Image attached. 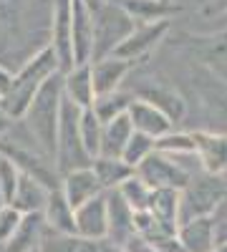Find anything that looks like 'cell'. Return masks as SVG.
<instances>
[{"label": "cell", "instance_id": "6da1fadb", "mask_svg": "<svg viewBox=\"0 0 227 252\" xmlns=\"http://www.w3.org/2000/svg\"><path fill=\"white\" fill-rule=\"evenodd\" d=\"M58 71H61L58 58H56L51 46H43L40 51H35L23 66L10 76L8 89L3 91V114L10 121H20L23 114L28 111L31 101L35 98V94L40 91V86Z\"/></svg>", "mask_w": 227, "mask_h": 252}, {"label": "cell", "instance_id": "7a4b0ae2", "mask_svg": "<svg viewBox=\"0 0 227 252\" xmlns=\"http://www.w3.org/2000/svg\"><path fill=\"white\" fill-rule=\"evenodd\" d=\"M61 101H64V73L58 71L40 86V91L31 101L28 111L23 114V119H20L26 124L31 139L40 149V154L48 157L51 161L56 157V134H58V119H61Z\"/></svg>", "mask_w": 227, "mask_h": 252}, {"label": "cell", "instance_id": "3957f363", "mask_svg": "<svg viewBox=\"0 0 227 252\" xmlns=\"http://www.w3.org/2000/svg\"><path fill=\"white\" fill-rule=\"evenodd\" d=\"M81 111L84 109H78L73 101L64 96V101H61L58 134H56V157H53V169L58 177H66L76 169L91 166L94 161L84 149V141H81V131H78Z\"/></svg>", "mask_w": 227, "mask_h": 252}, {"label": "cell", "instance_id": "277c9868", "mask_svg": "<svg viewBox=\"0 0 227 252\" xmlns=\"http://www.w3.org/2000/svg\"><path fill=\"white\" fill-rule=\"evenodd\" d=\"M225 197L227 184L222 177H212L204 172L195 174L179 192V224L199 217H212L220 202H225Z\"/></svg>", "mask_w": 227, "mask_h": 252}, {"label": "cell", "instance_id": "5b68a950", "mask_svg": "<svg viewBox=\"0 0 227 252\" xmlns=\"http://www.w3.org/2000/svg\"><path fill=\"white\" fill-rule=\"evenodd\" d=\"M134 28L136 23L131 20V15L114 0L94 8V61L114 56Z\"/></svg>", "mask_w": 227, "mask_h": 252}, {"label": "cell", "instance_id": "8992f818", "mask_svg": "<svg viewBox=\"0 0 227 252\" xmlns=\"http://www.w3.org/2000/svg\"><path fill=\"white\" fill-rule=\"evenodd\" d=\"M136 177L149 189H179V192L192 179V174H187L172 157L162 152H152L136 166Z\"/></svg>", "mask_w": 227, "mask_h": 252}, {"label": "cell", "instance_id": "52a82bcc", "mask_svg": "<svg viewBox=\"0 0 227 252\" xmlns=\"http://www.w3.org/2000/svg\"><path fill=\"white\" fill-rule=\"evenodd\" d=\"M71 48L73 66L94 61V10L86 0H71Z\"/></svg>", "mask_w": 227, "mask_h": 252}, {"label": "cell", "instance_id": "ba28073f", "mask_svg": "<svg viewBox=\"0 0 227 252\" xmlns=\"http://www.w3.org/2000/svg\"><path fill=\"white\" fill-rule=\"evenodd\" d=\"M172 23L169 20H159V23H136V28L129 33V38L116 48V58L121 61H129L134 66V61L149 56L164 38H167Z\"/></svg>", "mask_w": 227, "mask_h": 252}, {"label": "cell", "instance_id": "9c48e42d", "mask_svg": "<svg viewBox=\"0 0 227 252\" xmlns=\"http://www.w3.org/2000/svg\"><path fill=\"white\" fill-rule=\"evenodd\" d=\"M58 58L61 73L73 68V48H71V0H53L51 5V43Z\"/></svg>", "mask_w": 227, "mask_h": 252}, {"label": "cell", "instance_id": "30bf717a", "mask_svg": "<svg viewBox=\"0 0 227 252\" xmlns=\"http://www.w3.org/2000/svg\"><path fill=\"white\" fill-rule=\"evenodd\" d=\"M195 139V154L204 174L222 177L227 172V134L220 131H192Z\"/></svg>", "mask_w": 227, "mask_h": 252}, {"label": "cell", "instance_id": "8fae6325", "mask_svg": "<svg viewBox=\"0 0 227 252\" xmlns=\"http://www.w3.org/2000/svg\"><path fill=\"white\" fill-rule=\"evenodd\" d=\"M106 212H109V242H114L116 247H127V242L136 235L134 229V209L127 204V199H124L119 194V189H114V192H106Z\"/></svg>", "mask_w": 227, "mask_h": 252}, {"label": "cell", "instance_id": "7c38bea8", "mask_svg": "<svg viewBox=\"0 0 227 252\" xmlns=\"http://www.w3.org/2000/svg\"><path fill=\"white\" fill-rule=\"evenodd\" d=\"M76 235L89 240L109 237V212H106V192L94 197L91 202L76 209Z\"/></svg>", "mask_w": 227, "mask_h": 252}, {"label": "cell", "instance_id": "4fadbf2b", "mask_svg": "<svg viewBox=\"0 0 227 252\" xmlns=\"http://www.w3.org/2000/svg\"><path fill=\"white\" fill-rule=\"evenodd\" d=\"M215 217H199L177 227V240L182 252H212L217 247Z\"/></svg>", "mask_w": 227, "mask_h": 252}, {"label": "cell", "instance_id": "5bb4252c", "mask_svg": "<svg viewBox=\"0 0 227 252\" xmlns=\"http://www.w3.org/2000/svg\"><path fill=\"white\" fill-rule=\"evenodd\" d=\"M40 252H124V250L109 240H89L81 235H58L51 229H43Z\"/></svg>", "mask_w": 227, "mask_h": 252}, {"label": "cell", "instance_id": "9a60e30c", "mask_svg": "<svg viewBox=\"0 0 227 252\" xmlns=\"http://www.w3.org/2000/svg\"><path fill=\"white\" fill-rule=\"evenodd\" d=\"M61 192L66 194L68 204L73 207V212H76L81 204H86L94 197L104 194V187L98 184L91 166H84V169H76V172H71L66 177H61Z\"/></svg>", "mask_w": 227, "mask_h": 252}, {"label": "cell", "instance_id": "2e32d148", "mask_svg": "<svg viewBox=\"0 0 227 252\" xmlns=\"http://www.w3.org/2000/svg\"><path fill=\"white\" fill-rule=\"evenodd\" d=\"M129 71H131V63H129V61H121V58H116V56L94 61V63H91V78H94V91H96V96L119 91L121 83H124V78L129 76Z\"/></svg>", "mask_w": 227, "mask_h": 252}, {"label": "cell", "instance_id": "e0dca14e", "mask_svg": "<svg viewBox=\"0 0 227 252\" xmlns=\"http://www.w3.org/2000/svg\"><path fill=\"white\" fill-rule=\"evenodd\" d=\"M129 119H131L134 131L147 134V136H152L154 141L174 129V124L164 116L159 109H154L152 103H147L144 98H134V103L129 106Z\"/></svg>", "mask_w": 227, "mask_h": 252}, {"label": "cell", "instance_id": "ac0fdd59", "mask_svg": "<svg viewBox=\"0 0 227 252\" xmlns=\"http://www.w3.org/2000/svg\"><path fill=\"white\" fill-rule=\"evenodd\" d=\"M43 222L46 229L58 235H76V212L68 204L66 194L61 192V187L48 192V202L43 207Z\"/></svg>", "mask_w": 227, "mask_h": 252}, {"label": "cell", "instance_id": "d6986e66", "mask_svg": "<svg viewBox=\"0 0 227 252\" xmlns=\"http://www.w3.org/2000/svg\"><path fill=\"white\" fill-rule=\"evenodd\" d=\"M48 192L51 189L35 179L33 174L20 172L18 187H15V194L10 199V207H15L20 215H31V212H43V207L48 202Z\"/></svg>", "mask_w": 227, "mask_h": 252}, {"label": "cell", "instance_id": "ffe728a7", "mask_svg": "<svg viewBox=\"0 0 227 252\" xmlns=\"http://www.w3.org/2000/svg\"><path fill=\"white\" fill-rule=\"evenodd\" d=\"M134 96L136 98H144L147 103H152V106L159 109L172 124L182 121L184 114H187V103H184V98L174 89H169V86H159V83H154V86H152V83H149V86H141Z\"/></svg>", "mask_w": 227, "mask_h": 252}, {"label": "cell", "instance_id": "44dd1931", "mask_svg": "<svg viewBox=\"0 0 227 252\" xmlns=\"http://www.w3.org/2000/svg\"><path fill=\"white\" fill-rule=\"evenodd\" d=\"M195 53L202 58L215 76L227 81V31H220L215 35L195 38Z\"/></svg>", "mask_w": 227, "mask_h": 252}, {"label": "cell", "instance_id": "7402d4cb", "mask_svg": "<svg viewBox=\"0 0 227 252\" xmlns=\"http://www.w3.org/2000/svg\"><path fill=\"white\" fill-rule=\"evenodd\" d=\"M64 96L73 101L78 109H91L96 101L94 78H91V63L86 66H73L68 73H64Z\"/></svg>", "mask_w": 227, "mask_h": 252}, {"label": "cell", "instance_id": "603a6c76", "mask_svg": "<svg viewBox=\"0 0 227 252\" xmlns=\"http://www.w3.org/2000/svg\"><path fill=\"white\" fill-rule=\"evenodd\" d=\"M43 212H31L20 217V224L13 232V237L5 245V252H31L40 247V237H43Z\"/></svg>", "mask_w": 227, "mask_h": 252}, {"label": "cell", "instance_id": "cb8c5ba5", "mask_svg": "<svg viewBox=\"0 0 227 252\" xmlns=\"http://www.w3.org/2000/svg\"><path fill=\"white\" fill-rule=\"evenodd\" d=\"M116 5H121L131 15L134 23H159V20H169L179 5H174L172 0L162 3V0H114Z\"/></svg>", "mask_w": 227, "mask_h": 252}, {"label": "cell", "instance_id": "d4e9b609", "mask_svg": "<svg viewBox=\"0 0 227 252\" xmlns=\"http://www.w3.org/2000/svg\"><path fill=\"white\" fill-rule=\"evenodd\" d=\"M91 169H94L98 184L104 187V192H114L127 179L134 177V169L121 157H96L91 161Z\"/></svg>", "mask_w": 227, "mask_h": 252}, {"label": "cell", "instance_id": "484cf974", "mask_svg": "<svg viewBox=\"0 0 227 252\" xmlns=\"http://www.w3.org/2000/svg\"><path fill=\"white\" fill-rule=\"evenodd\" d=\"M147 212L167 227H179V189H152Z\"/></svg>", "mask_w": 227, "mask_h": 252}, {"label": "cell", "instance_id": "4316f807", "mask_svg": "<svg viewBox=\"0 0 227 252\" xmlns=\"http://www.w3.org/2000/svg\"><path fill=\"white\" fill-rule=\"evenodd\" d=\"M134 126L129 114H124L109 124H104V131H101V154L98 157H121L124 146L131 139Z\"/></svg>", "mask_w": 227, "mask_h": 252}, {"label": "cell", "instance_id": "83f0119b", "mask_svg": "<svg viewBox=\"0 0 227 252\" xmlns=\"http://www.w3.org/2000/svg\"><path fill=\"white\" fill-rule=\"evenodd\" d=\"M134 98H136L134 94L119 89V91H114V94L96 96L91 111L96 114V119H98L101 124H109V121H114V119H119V116H124V114H129V106L134 103Z\"/></svg>", "mask_w": 227, "mask_h": 252}, {"label": "cell", "instance_id": "f1b7e54d", "mask_svg": "<svg viewBox=\"0 0 227 252\" xmlns=\"http://www.w3.org/2000/svg\"><path fill=\"white\" fill-rule=\"evenodd\" d=\"M78 131H81V141H84V149L91 159H96L101 154V131H104V124L96 119V114L91 109L81 111V121H78Z\"/></svg>", "mask_w": 227, "mask_h": 252}, {"label": "cell", "instance_id": "f546056e", "mask_svg": "<svg viewBox=\"0 0 227 252\" xmlns=\"http://www.w3.org/2000/svg\"><path fill=\"white\" fill-rule=\"evenodd\" d=\"M154 152H162L167 157H187L195 154V139L192 131H169L154 141Z\"/></svg>", "mask_w": 227, "mask_h": 252}, {"label": "cell", "instance_id": "4dcf8cb0", "mask_svg": "<svg viewBox=\"0 0 227 252\" xmlns=\"http://www.w3.org/2000/svg\"><path fill=\"white\" fill-rule=\"evenodd\" d=\"M154 152V139L147 136V134H141V131H134L131 139L127 141V146H124V152H121V159L127 161L131 169L136 172V166L147 159L149 154Z\"/></svg>", "mask_w": 227, "mask_h": 252}, {"label": "cell", "instance_id": "1f68e13d", "mask_svg": "<svg viewBox=\"0 0 227 252\" xmlns=\"http://www.w3.org/2000/svg\"><path fill=\"white\" fill-rule=\"evenodd\" d=\"M119 194L127 199V204L134 209V212H147V207H149V194H152V189L144 184L139 177H136V172H134V177L131 179H127L121 187H119Z\"/></svg>", "mask_w": 227, "mask_h": 252}, {"label": "cell", "instance_id": "d6a6232c", "mask_svg": "<svg viewBox=\"0 0 227 252\" xmlns=\"http://www.w3.org/2000/svg\"><path fill=\"white\" fill-rule=\"evenodd\" d=\"M18 179H20V169L18 164L8 157H0V187H3V192L8 197V204L15 194V187H18Z\"/></svg>", "mask_w": 227, "mask_h": 252}, {"label": "cell", "instance_id": "836d02e7", "mask_svg": "<svg viewBox=\"0 0 227 252\" xmlns=\"http://www.w3.org/2000/svg\"><path fill=\"white\" fill-rule=\"evenodd\" d=\"M20 217H23V215H20L15 207H10V204L5 209H0V245H3V247L8 245V240L13 237V232L18 229Z\"/></svg>", "mask_w": 227, "mask_h": 252}, {"label": "cell", "instance_id": "e575fe53", "mask_svg": "<svg viewBox=\"0 0 227 252\" xmlns=\"http://www.w3.org/2000/svg\"><path fill=\"white\" fill-rule=\"evenodd\" d=\"M8 83H10V73L0 66V96H3V91L8 89Z\"/></svg>", "mask_w": 227, "mask_h": 252}, {"label": "cell", "instance_id": "d590c367", "mask_svg": "<svg viewBox=\"0 0 227 252\" xmlns=\"http://www.w3.org/2000/svg\"><path fill=\"white\" fill-rule=\"evenodd\" d=\"M86 3H89V5H91V10H94V8L104 5V3H111V0H86Z\"/></svg>", "mask_w": 227, "mask_h": 252}, {"label": "cell", "instance_id": "8d00e7d4", "mask_svg": "<svg viewBox=\"0 0 227 252\" xmlns=\"http://www.w3.org/2000/svg\"><path fill=\"white\" fill-rule=\"evenodd\" d=\"M5 207H8V197L3 192V187H0V209H5Z\"/></svg>", "mask_w": 227, "mask_h": 252}, {"label": "cell", "instance_id": "74e56055", "mask_svg": "<svg viewBox=\"0 0 227 252\" xmlns=\"http://www.w3.org/2000/svg\"><path fill=\"white\" fill-rule=\"evenodd\" d=\"M212 252H227V242H220V245H217Z\"/></svg>", "mask_w": 227, "mask_h": 252}, {"label": "cell", "instance_id": "f35d334b", "mask_svg": "<svg viewBox=\"0 0 227 252\" xmlns=\"http://www.w3.org/2000/svg\"><path fill=\"white\" fill-rule=\"evenodd\" d=\"M0 111H3V96H0Z\"/></svg>", "mask_w": 227, "mask_h": 252}, {"label": "cell", "instance_id": "ab89813d", "mask_svg": "<svg viewBox=\"0 0 227 252\" xmlns=\"http://www.w3.org/2000/svg\"><path fill=\"white\" fill-rule=\"evenodd\" d=\"M0 252H5V247H3V245H0Z\"/></svg>", "mask_w": 227, "mask_h": 252}, {"label": "cell", "instance_id": "60d3db41", "mask_svg": "<svg viewBox=\"0 0 227 252\" xmlns=\"http://www.w3.org/2000/svg\"><path fill=\"white\" fill-rule=\"evenodd\" d=\"M31 252H40V247H38V250H31Z\"/></svg>", "mask_w": 227, "mask_h": 252}, {"label": "cell", "instance_id": "b9f144b4", "mask_svg": "<svg viewBox=\"0 0 227 252\" xmlns=\"http://www.w3.org/2000/svg\"><path fill=\"white\" fill-rule=\"evenodd\" d=\"M162 3H167V0H162Z\"/></svg>", "mask_w": 227, "mask_h": 252}, {"label": "cell", "instance_id": "7bdbcfd3", "mask_svg": "<svg viewBox=\"0 0 227 252\" xmlns=\"http://www.w3.org/2000/svg\"><path fill=\"white\" fill-rule=\"evenodd\" d=\"M0 157H3V154H0Z\"/></svg>", "mask_w": 227, "mask_h": 252}]
</instances>
